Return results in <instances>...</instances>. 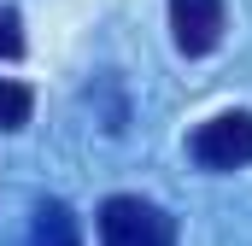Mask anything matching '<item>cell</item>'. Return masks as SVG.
Segmentation results:
<instances>
[{
  "mask_svg": "<svg viewBox=\"0 0 252 246\" xmlns=\"http://www.w3.org/2000/svg\"><path fill=\"white\" fill-rule=\"evenodd\" d=\"M94 229H100V246H176V217L141 193H112Z\"/></svg>",
  "mask_w": 252,
  "mask_h": 246,
  "instance_id": "obj_1",
  "label": "cell"
},
{
  "mask_svg": "<svg viewBox=\"0 0 252 246\" xmlns=\"http://www.w3.org/2000/svg\"><path fill=\"white\" fill-rule=\"evenodd\" d=\"M188 158L199 170H211V176L252 164V112H217V118H205L188 135Z\"/></svg>",
  "mask_w": 252,
  "mask_h": 246,
  "instance_id": "obj_2",
  "label": "cell"
},
{
  "mask_svg": "<svg viewBox=\"0 0 252 246\" xmlns=\"http://www.w3.org/2000/svg\"><path fill=\"white\" fill-rule=\"evenodd\" d=\"M223 30H229V6H223V0H170V35H176V53H188V59L217 53Z\"/></svg>",
  "mask_w": 252,
  "mask_h": 246,
  "instance_id": "obj_3",
  "label": "cell"
},
{
  "mask_svg": "<svg viewBox=\"0 0 252 246\" xmlns=\"http://www.w3.org/2000/svg\"><path fill=\"white\" fill-rule=\"evenodd\" d=\"M35 246H82V235H76V217H70V205L47 199V205L35 211Z\"/></svg>",
  "mask_w": 252,
  "mask_h": 246,
  "instance_id": "obj_4",
  "label": "cell"
},
{
  "mask_svg": "<svg viewBox=\"0 0 252 246\" xmlns=\"http://www.w3.org/2000/svg\"><path fill=\"white\" fill-rule=\"evenodd\" d=\"M35 112V94H30V82H12V76H0V129L12 135V129H24Z\"/></svg>",
  "mask_w": 252,
  "mask_h": 246,
  "instance_id": "obj_5",
  "label": "cell"
},
{
  "mask_svg": "<svg viewBox=\"0 0 252 246\" xmlns=\"http://www.w3.org/2000/svg\"><path fill=\"white\" fill-rule=\"evenodd\" d=\"M18 53H24V18L0 6V59H18Z\"/></svg>",
  "mask_w": 252,
  "mask_h": 246,
  "instance_id": "obj_6",
  "label": "cell"
}]
</instances>
